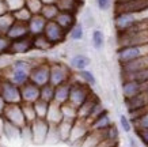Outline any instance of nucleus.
I'll return each mask as SVG.
<instances>
[{
  "instance_id": "nucleus-1",
  "label": "nucleus",
  "mask_w": 148,
  "mask_h": 147,
  "mask_svg": "<svg viewBox=\"0 0 148 147\" xmlns=\"http://www.w3.org/2000/svg\"><path fill=\"white\" fill-rule=\"evenodd\" d=\"M148 18V11L144 12H114L113 17V23H114V29L116 33H124V31L129 30L130 27L136 25L137 22Z\"/></svg>"
},
{
  "instance_id": "nucleus-2",
  "label": "nucleus",
  "mask_w": 148,
  "mask_h": 147,
  "mask_svg": "<svg viewBox=\"0 0 148 147\" xmlns=\"http://www.w3.org/2000/svg\"><path fill=\"white\" fill-rule=\"evenodd\" d=\"M73 78V71L67 63L54 60L49 61V83L53 86L61 85L65 82H69Z\"/></svg>"
},
{
  "instance_id": "nucleus-3",
  "label": "nucleus",
  "mask_w": 148,
  "mask_h": 147,
  "mask_svg": "<svg viewBox=\"0 0 148 147\" xmlns=\"http://www.w3.org/2000/svg\"><path fill=\"white\" fill-rule=\"evenodd\" d=\"M148 55V44L141 45H128V46H118L116 50V57L118 64L132 61Z\"/></svg>"
},
{
  "instance_id": "nucleus-4",
  "label": "nucleus",
  "mask_w": 148,
  "mask_h": 147,
  "mask_svg": "<svg viewBox=\"0 0 148 147\" xmlns=\"http://www.w3.org/2000/svg\"><path fill=\"white\" fill-rule=\"evenodd\" d=\"M91 93H92V87H90L88 85L80 82V80L75 76V72H73V78H72V80H71V90H69L68 102H71L72 105H75L76 108H79L82 104L88 98V95H90Z\"/></svg>"
},
{
  "instance_id": "nucleus-5",
  "label": "nucleus",
  "mask_w": 148,
  "mask_h": 147,
  "mask_svg": "<svg viewBox=\"0 0 148 147\" xmlns=\"http://www.w3.org/2000/svg\"><path fill=\"white\" fill-rule=\"evenodd\" d=\"M49 61L50 60H46V59L37 60L34 61L32 70H30L29 80L38 87L49 83Z\"/></svg>"
},
{
  "instance_id": "nucleus-6",
  "label": "nucleus",
  "mask_w": 148,
  "mask_h": 147,
  "mask_svg": "<svg viewBox=\"0 0 148 147\" xmlns=\"http://www.w3.org/2000/svg\"><path fill=\"white\" fill-rule=\"evenodd\" d=\"M30 125L32 131V142L36 144H44L48 140V134H49L50 125L45 119H36Z\"/></svg>"
},
{
  "instance_id": "nucleus-7",
  "label": "nucleus",
  "mask_w": 148,
  "mask_h": 147,
  "mask_svg": "<svg viewBox=\"0 0 148 147\" xmlns=\"http://www.w3.org/2000/svg\"><path fill=\"white\" fill-rule=\"evenodd\" d=\"M0 95L5 104H21V87L8 79H3L0 83Z\"/></svg>"
},
{
  "instance_id": "nucleus-8",
  "label": "nucleus",
  "mask_w": 148,
  "mask_h": 147,
  "mask_svg": "<svg viewBox=\"0 0 148 147\" xmlns=\"http://www.w3.org/2000/svg\"><path fill=\"white\" fill-rule=\"evenodd\" d=\"M148 44V29L133 33H121L117 34V48L128 46V45H141Z\"/></svg>"
},
{
  "instance_id": "nucleus-9",
  "label": "nucleus",
  "mask_w": 148,
  "mask_h": 147,
  "mask_svg": "<svg viewBox=\"0 0 148 147\" xmlns=\"http://www.w3.org/2000/svg\"><path fill=\"white\" fill-rule=\"evenodd\" d=\"M44 36L49 40V42L53 45L54 48L58 45L64 44L67 41V31L63 27H60L54 21L46 22L45 30H44Z\"/></svg>"
},
{
  "instance_id": "nucleus-10",
  "label": "nucleus",
  "mask_w": 148,
  "mask_h": 147,
  "mask_svg": "<svg viewBox=\"0 0 148 147\" xmlns=\"http://www.w3.org/2000/svg\"><path fill=\"white\" fill-rule=\"evenodd\" d=\"M3 117H4V120H7L18 128H22L27 124L25 116H23L21 104H7L4 112H3Z\"/></svg>"
},
{
  "instance_id": "nucleus-11",
  "label": "nucleus",
  "mask_w": 148,
  "mask_h": 147,
  "mask_svg": "<svg viewBox=\"0 0 148 147\" xmlns=\"http://www.w3.org/2000/svg\"><path fill=\"white\" fill-rule=\"evenodd\" d=\"M148 91V80L147 82H140V80L124 79L121 80V93L124 98L135 97L137 94Z\"/></svg>"
},
{
  "instance_id": "nucleus-12",
  "label": "nucleus",
  "mask_w": 148,
  "mask_h": 147,
  "mask_svg": "<svg viewBox=\"0 0 148 147\" xmlns=\"http://www.w3.org/2000/svg\"><path fill=\"white\" fill-rule=\"evenodd\" d=\"M90 132V125L88 123L80 119H76L72 124V129H71V135L68 139V143L71 144H82L83 140L86 139V136Z\"/></svg>"
},
{
  "instance_id": "nucleus-13",
  "label": "nucleus",
  "mask_w": 148,
  "mask_h": 147,
  "mask_svg": "<svg viewBox=\"0 0 148 147\" xmlns=\"http://www.w3.org/2000/svg\"><path fill=\"white\" fill-rule=\"evenodd\" d=\"M33 52V37L27 36L19 40L11 41L8 50V56H23Z\"/></svg>"
},
{
  "instance_id": "nucleus-14",
  "label": "nucleus",
  "mask_w": 148,
  "mask_h": 147,
  "mask_svg": "<svg viewBox=\"0 0 148 147\" xmlns=\"http://www.w3.org/2000/svg\"><path fill=\"white\" fill-rule=\"evenodd\" d=\"M114 12H144L148 11V0H129L124 3H114Z\"/></svg>"
},
{
  "instance_id": "nucleus-15",
  "label": "nucleus",
  "mask_w": 148,
  "mask_h": 147,
  "mask_svg": "<svg viewBox=\"0 0 148 147\" xmlns=\"http://www.w3.org/2000/svg\"><path fill=\"white\" fill-rule=\"evenodd\" d=\"M99 102H102L101 101V98H99L98 94H95L94 91L88 95V98L86 99L84 102L80 106L77 108V119H80V120H87L88 117H90L91 112L94 109Z\"/></svg>"
},
{
  "instance_id": "nucleus-16",
  "label": "nucleus",
  "mask_w": 148,
  "mask_h": 147,
  "mask_svg": "<svg viewBox=\"0 0 148 147\" xmlns=\"http://www.w3.org/2000/svg\"><path fill=\"white\" fill-rule=\"evenodd\" d=\"M21 99L22 102L34 104L37 99H40V87L30 80L26 82L21 86Z\"/></svg>"
},
{
  "instance_id": "nucleus-17",
  "label": "nucleus",
  "mask_w": 148,
  "mask_h": 147,
  "mask_svg": "<svg viewBox=\"0 0 148 147\" xmlns=\"http://www.w3.org/2000/svg\"><path fill=\"white\" fill-rule=\"evenodd\" d=\"M144 68H148V55L140 59H136V60H132V61L120 64V75L132 74V72L140 71V70H144Z\"/></svg>"
},
{
  "instance_id": "nucleus-18",
  "label": "nucleus",
  "mask_w": 148,
  "mask_h": 147,
  "mask_svg": "<svg viewBox=\"0 0 148 147\" xmlns=\"http://www.w3.org/2000/svg\"><path fill=\"white\" fill-rule=\"evenodd\" d=\"M68 66L71 67V70L73 72L82 71V70H86V68H88L91 66V59H90V56H87L86 53L77 52V53L72 55L71 57H69Z\"/></svg>"
},
{
  "instance_id": "nucleus-19",
  "label": "nucleus",
  "mask_w": 148,
  "mask_h": 147,
  "mask_svg": "<svg viewBox=\"0 0 148 147\" xmlns=\"http://www.w3.org/2000/svg\"><path fill=\"white\" fill-rule=\"evenodd\" d=\"M46 21L41 14H34L32 15L30 21L27 22V27H29V34L32 37L34 36H40V34H44V30H45L46 26Z\"/></svg>"
},
{
  "instance_id": "nucleus-20",
  "label": "nucleus",
  "mask_w": 148,
  "mask_h": 147,
  "mask_svg": "<svg viewBox=\"0 0 148 147\" xmlns=\"http://www.w3.org/2000/svg\"><path fill=\"white\" fill-rule=\"evenodd\" d=\"M5 36L8 37L11 41L19 40V38H23V37L30 36V34H29V27H27V23L14 21V23L11 25V27L8 29V31L5 33Z\"/></svg>"
},
{
  "instance_id": "nucleus-21",
  "label": "nucleus",
  "mask_w": 148,
  "mask_h": 147,
  "mask_svg": "<svg viewBox=\"0 0 148 147\" xmlns=\"http://www.w3.org/2000/svg\"><path fill=\"white\" fill-rule=\"evenodd\" d=\"M112 124L113 121H112V117H110V113H109L108 109H105L101 115H98L90 123V131H105Z\"/></svg>"
},
{
  "instance_id": "nucleus-22",
  "label": "nucleus",
  "mask_w": 148,
  "mask_h": 147,
  "mask_svg": "<svg viewBox=\"0 0 148 147\" xmlns=\"http://www.w3.org/2000/svg\"><path fill=\"white\" fill-rule=\"evenodd\" d=\"M54 22L57 23L60 27H63L64 30L69 31L72 29V26L77 22V15L76 14H72V12H64V11H60L57 14V17L54 19Z\"/></svg>"
},
{
  "instance_id": "nucleus-23",
  "label": "nucleus",
  "mask_w": 148,
  "mask_h": 147,
  "mask_svg": "<svg viewBox=\"0 0 148 147\" xmlns=\"http://www.w3.org/2000/svg\"><path fill=\"white\" fill-rule=\"evenodd\" d=\"M69 90H71V80H69V82H65V83H61V85L54 86L53 102L58 104V105H63V104L68 102Z\"/></svg>"
},
{
  "instance_id": "nucleus-24",
  "label": "nucleus",
  "mask_w": 148,
  "mask_h": 147,
  "mask_svg": "<svg viewBox=\"0 0 148 147\" xmlns=\"http://www.w3.org/2000/svg\"><path fill=\"white\" fill-rule=\"evenodd\" d=\"M54 4L57 6V8L60 11L72 12L77 15V12L80 11L82 6H83V1L82 0H56Z\"/></svg>"
},
{
  "instance_id": "nucleus-25",
  "label": "nucleus",
  "mask_w": 148,
  "mask_h": 147,
  "mask_svg": "<svg viewBox=\"0 0 148 147\" xmlns=\"http://www.w3.org/2000/svg\"><path fill=\"white\" fill-rule=\"evenodd\" d=\"M45 120L49 123V125H57L60 121L63 120V115H61V106L56 102L49 104V109L46 113Z\"/></svg>"
},
{
  "instance_id": "nucleus-26",
  "label": "nucleus",
  "mask_w": 148,
  "mask_h": 147,
  "mask_svg": "<svg viewBox=\"0 0 148 147\" xmlns=\"http://www.w3.org/2000/svg\"><path fill=\"white\" fill-rule=\"evenodd\" d=\"M53 48H54V46L50 44L49 40H48L44 34H40V36H34V37H33V50L46 53V52L52 50Z\"/></svg>"
},
{
  "instance_id": "nucleus-27",
  "label": "nucleus",
  "mask_w": 148,
  "mask_h": 147,
  "mask_svg": "<svg viewBox=\"0 0 148 147\" xmlns=\"http://www.w3.org/2000/svg\"><path fill=\"white\" fill-rule=\"evenodd\" d=\"M72 124H73V121L61 120L57 125H56V131H57L58 140H60V142L68 143V139H69V135H71Z\"/></svg>"
},
{
  "instance_id": "nucleus-28",
  "label": "nucleus",
  "mask_w": 148,
  "mask_h": 147,
  "mask_svg": "<svg viewBox=\"0 0 148 147\" xmlns=\"http://www.w3.org/2000/svg\"><path fill=\"white\" fill-rule=\"evenodd\" d=\"M84 38V25L77 21L72 29L67 33V40L72 41V42H80Z\"/></svg>"
},
{
  "instance_id": "nucleus-29",
  "label": "nucleus",
  "mask_w": 148,
  "mask_h": 147,
  "mask_svg": "<svg viewBox=\"0 0 148 147\" xmlns=\"http://www.w3.org/2000/svg\"><path fill=\"white\" fill-rule=\"evenodd\" d=\"M106 44V37L101 29H94L91 31V45L95 50H102Z\"/></svg>"
},
{
  "instance_id": "nucleus-30",
  "label": "nucleus",
  "mask_w": 148,
  "mask_h": 147,
  "mask_svg": "<svg viewBox=\"0 0 148 147\" xmlns=\"http://www.w3.org/2000/svg\"><path fill=\"white\" fill-rule=\"evenodd\" d=\"M75 76H76L80 82H83V83H86V85H88L90 87H94V86L97 85V78H95L94 72L90 71L88 68L75 72Z\"/></svg>"
},
{
  "instance_id": "nucleus-31",
  "label": "nucleus",
  "mask_w": 148,
  "mask_h": 147,
  "mask_svg": "<svg viewBox=\"0 0 148 147\" xmlns=\"http://www.w3.org/2000/svg\"><path fill=\"white\" fill-rule=\"evenodd\" d=\"M61 106V115H63V120L68 121H75L77 119V108L72 105L71 102H65Z\"/></svg>"
},
{
  "instance_id": "nucleus-32",
  "label": "nucleus",
  "mask_w": 148,
  "mask_h": 147,
  "mask_svg": "<svg viewBox=\"0 0 148 147\" xmlns=\"http://www.w3.org/2000/svg\"><path fill=\"white\" fill-rule=\"evenodd\" d=\"M4 119V117H3ZM3 136L7 139H16L19 138V135H21V128H18V127H15V125H12L11 123H8L7 120H4V123H3Z\"/></svg>"
},
{
  "instance_id": "nucleus-33",
  "label": "nucleus",
  "mask_w": 148,
  "mask_h": 147,
  "mask_svg": "<svg viewBox=\"0 0 148 147\" xmlns=\"http://www.w3.org/2000/svg\"><path fill=\"white\" fill-rule=\"evenodd\" d=\"M58 12H60V10H58L57 6L53 3V4H44L40 14L49 22V21H54V19H56Z\"/></svg>"
},
{
  "instance_id": "nucleus-34",
  "label": "nucleus",
  "mask_w": 148,
  "mask_h": 147,
  "mask_svg": "<svg viewBox=\"0 0 148 147\" xmlns=\"http://www.w3.org/2000/svg\"><path fill=\"white\" fill-rule=\"evenodd\" d=\"M54 98V86L50 83L41 86L40 87V99L45 101V102H53Z\"/></svg>"
},
{
  "instance_id": "nucleus-35",
  "label": "nucleus",
  "mask_w": 148,
  "mask_h": 147,
  "mask_svg": "<svg viewBox=\"0 0 148 147\" xmlns=\"http://www.w3.org/2000/svg\"><path fill=\"white\" fill-rule=\"evenodd\" d=\"M21 108H22L23 116H25V120H26L27 124H32L33 121L37 119L36 110H34V105L29 102H21Z\"/></svg>"
},
{
  "instance_id": "nucleus-36",
  "label": "nucleus",
  "mask_w": 148,
  "mask_h": 147,
  "mask_svg": "<svg viewBox=\"0 0 148 147\" xmlns=\"http://www.w3.org/2000/svg\"><path fill=\"white\" fill-rule=\"evenodd\" d=\"M12 17L15 21H18V22H25L27 23L29 21H30V18H32V15L33 14L27 10L26 6H23V7H21V8L18 10H15V11H12Z\"/></svg>"
},
{
  "instance_id": "nucleus-37",
  "label": "nucleus",
  "mask_w": 148,
  "mask_h": 147,
  "mask_svg": "<svg viewBox=\"0 0 148 147\" xmlns=\"http://www.w3.org/2000/svg\"><path fill=\"white\" fill-rule=\"evenodd\" d=\"M14 17L11 12H5L3 15H0V34H5L11 25L14 23Z\"/></svg>"
},
{
  "instance_id": "nucleus-38",
  "label": "nucleus",
  "mask_w": 148,
  "mask_h": 147,
  "mask_svg": "<svg viewBox=\"0 0 148 147\" xmlns=\"http://www.w3.org/2000/svg\"><path fill=\"white\" fill-rule=\"evenodd\" d=\"M120 78H121V80L132 79V80H140V82H147L148 80V68L132 72V74H126V75H120Z\"/></svg>"
},
{
  "instance_id": "nucleus-39",
  "label": "nucleus",
  "mask_w": 148,
  "mask_h": 147,
  "mask_svg": "<svg viewBox=\"0 0 148 147\" xmlns=\"http://www.w3.org/2000/svg\"><path fill=\"white\" fill-rule=\"evenodd\" d=\"M33 105H34V110H36L37 119H45L46 113H48V109H49V102H45V101H42V99H37Z\"/></svg>"
},
{
  "instance_id": "nucleus-40",
  "label": "nucleus",
  "mask_w": 148,
  "mask_h": 147,
  "mask_svg": "<svg viewBox=\"0 0 148 147\" xmlns=\"http://www.w3.org/2000/svg\"><path fill=\"white\" fill-rule=\"evenodd\" d=\"M105 139H108L113 143H120V129L114 123L109 128L105 129Z\"/></svg>"
},
{
  "instance_id": "nucleus-41",
  "label": "nucleus",
  "mask_w": 148,
  "mask_h": 147,
  "mask_svg": "<svg viewBox=\"0 0 148 147\" xmlns=\"http://www.w3.org/2000/svg\"><path fill=\"white\" fill-rule=\"evenodd\" d=\"M132 125H133V131H137V129H148V110H145L139 116L137 119L132 120Z\"/></svg>"
},
{
  "instance_id": "nucleus-42",
  "label": "nucleus",
  "mask_w": 148,
  "mask_h": 147,
  "mask_svg": "<svg viewBox=\"0 0 148 147\" xmlns=\"http://www.w3.org/2000/svg\"><path fill=\"white\" fill-rule=\"evenodd\" d=\"M25 6L27 7V10L34 15V14H40L42 10L44 3L41 0H25Z\"/></svg>"
},
{
  "instance_id": "nucleus-43",
  "label": "nucleus",
  "mask_w": 148,
  "mask_h": 147,
  "mask_svg": "<svg viewBox=\"0 0 148 147\" xmlns=\"http://www.w3.org/2000/svg\"><path fill=\"white\" fill-rule=\"evenodd\" d=\"M10 45H11V40L5 34H0V57L8 56Z\"/></svg>"
},
{
  "instance_id": "nucleus-44",
  "label": "nucleus",
  "mask_w": 148,
  "mask_h": 147,
  "mask_svg": "<svg viewBox=\"0 0 148 147\" xmlns=\"http://www.w3.org/2000/svg\"><path fill=\"white\" fill-rule=\"evenodd\" d=\"M118 121H120V127H121V129L124 131V132H126V134H129L130 131L133 129L132 121H130V119L128 117V115H120Z\"/></svg>"
},
{
  "instance_id": "nucleus-45",
  "label": "nucleus",
  "mask_w": 148,
  "mask_h": 147,
  "mask_svg": "<svg viewBox=\"0 0 148 147\" xmlns=\"http://www.w3.org/2000/svg\"><path fill=\"white\" fill-rule=\"evenodd\" d=\"M95 1V7L102 11V12H106V11H110L114 6V0H94Z\"/></svg>"
},
{
  "instance_id": "nucleus-46",
  "label": "nucleus",
  "mask_w": 148,
  "mask_h": 147,
  "mask_svg": "<svg viewBox=\"0 0 148 147\" xmlns=\"http://www.w3.org/2000/svg\"><path fill=\"white\" fill-rule=\"evenodd\" d=\"M4 1L10 12H12V11H15V10H18L25 6V0H4Z\"/></svg>"
},
{
  "instance_id": "nucleus-47",
  "label": "nucleus",
  "mask_w": 148,
  "mask_h": 147,
  "mask_svg": "<svg viewBox=\"0 0 148 147\" xmlns=\"http://www.w3.org/2000/svg\"><path fill=\"white\" fill-rule=\"evenodd\" d=\"M135 135L139 138V140L145 147H148V129H137L135 131Z\"/></svg>"
},
{
  "instance_id": "nucleus-48",
  "label": "nucleus",
  "mask_w": 148,
  "mask_h": 147,
  "mask_svg": "<svg viewBox=\"0 0 148 147\" xmlns=\"http://www.w3.org/2000/svg\"><path fill=\"white\" fill-rule=\"evenodd\" d=\"M5 12H10L8 8H7V6H5V1L4 0H0V15H3Z\"/></svg>"
},
{
  "instance_id": "nucleus-49",
  "label": "nucleus",
  "mask_w": 148,
  "mask_h": 147,
  "mask_svg": "<svg viewBox=\"0 0 148 147\" xmlns=\"http://www.w3.org/2000/svg\"><path fill=\"white\" fill-rule=\"evenodd\" d=\"M128 142H129V147H139L135 136H129V138H128Z\"/></svg>"
},
{
  "instance_id": "nucleus-50",
  "label": "nucleus",
  "mask_w": 148,
  "mask_h": 147,
  "mask_svg": "<svg viewBox=\"0 0 148 147\" xmlns=\"http://www.w3.org/2000/svg\"><path fill=\"white\" fill-rule=\"evenodd\" d=\"M5 105H7V104L4 102V99H3L1 95H0V116H3V112H4V109H5Z\"/></svg>"
},
{
  "instance_id": "nucleus-51",
  "label": "nucleus",
  "mask_w": 148,
  "mask_h": 147,
  "mask_svg": "<svg viewBox=\"0 0 148 147\" xmlns=\"http://www.w3.org/2000/svg\"><path fill=\"white\" fill-rule=\"evenodd\" d=\"M44 4H53V3H56V0H41Z\"/></svg>"
},
{
  "instance_id": "nucleus-52",
  "label": "nucleus",
  "mask_w": 148,
  "mask_h": 147,
  "mask_svg": "<svg viewBox=\"0 0 148 147\" xmlns=\"http://www.w3.org/2000/svg\"><path fill=\"white\" fill-rule=\"evenodd\" d=\"M124 1H129V0H114V3H124Z\"/></svg>"
},
{
  "instance_id": "nucleus-53",
  "label": "nucleus",
  "mask_w": 148,
  "mask_h": 147,
  "mask_svg": "<svg viewBox=\"0 0 148 147\" xmlns=\"http://www.w3.org/2000/svg\"><path fill=\"white\" fill-rule=\"evenodd\" d=\"M1 80H3V78H1V75H0V83H1Z\"/></svg>"
},
{
  "instance_id": "nucleus-54",
  "label": "nucleus",
  "mask_w": 148,
  "mask_h": 147,
  "mask_svg": "<svg viewBox=\"0 0 148 147\" xmlns=\"http://www.w3.org/2000/svg\"><path fill=\"white\" fill-rule=\"evenodd\" d=\"M113 147H120V144H117V146H113Z\"/></svg>"
},
{
  "instance_id": "nucleus-55",
  "label": "nucleus",
  "mask_w": 148,
  "mask_h": 147,
  "mask_svg": "<svg viewBox=\"0 0 148 147\" xmlns=\"http://www.w3.org/2000/svg\"><path fill=\"white\" fill-rule=\"evenodd\" d=\"M0 147H3V144H1V143H0Z\"/></svg>"
},
{
  "instance_id": "nucleus-56",
  "label": "nucleus",
  "mask_w": 148,
  "mask_h": 147,
  "mask_svg": "<svg viewBox=\"0 0 148 147\" xmlns=\"http://www.w3.org/2000/svg\"><path fill=\"white\" fill-rule=\"evenodd\" d=\"M82 1H83V0H82Z\"/></svg>"
}]
</instances>
